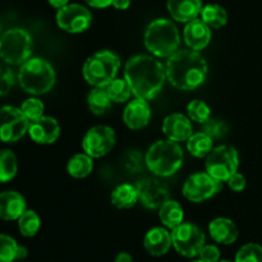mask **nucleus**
Here are the masks:
<instances>
[{
  "label": "nucleus",
  "mask_w": 262,
  "mask_h": 262,
  "mask_svg": "<svg viewBox=\"0 0 262 262\" xmlns=\"http://www.w3.org/2000/svg\"><path fill=\"white\" fill-rule=\"evenodd\" d=\"M166 79L171 86L183 91L197 89L206 81L209 66L204 56L192 49L178 50L165 64Z\"/></svg>",
  "instance_id": "nucleus-2"
},
{
  "label": "nucleus",
  "mask_w": 262,
  "mask_h": 262,
  "mask_svg": "<svg viewBox=\"0 0 262 262\" xmlns=\"http://www.w3.org/2000/svg\"><path fill=\"white\" fill-rule=\"evenodd\" d=\"M187 148H188L189 154L194 158H206L214 148V140L204 132L193 133L187 140Z\"/></svg>",
  "instance_id": "nucleus-27"
},
{
  "label": "nucleus",
  "mask_w": 262,
  "mask_h": 262,
  "mask_svg": "<svg viewBox=\"0 0 262 262\" xmlns=\"http://www.w3.org/2000/svg\"><path fill=\"white\" fill-rule=\"evenodd\" d=\"M55 71L42 58H30L20 66L18 82L31 95L48 94L55 84Z\"/></svg>",
  "instance_id": "nucleus-5"
},
{
  "label": "nucleus",
  "mask_w": 262,
  "mask_h": 262,
  "mask_svg": "<svg viewBox=\"0 0 262 262\" xmlns=\"http://www.w3.org/2000/svg\"><path fill=\"white\" fill-rule=\"evenodd\" d=\"M56 25L69 33H81L89 30L92 23V14L81 4H67L56 12Z\"/></svg>",
  "instance_id": "nucleus-13"
},
{
  "label": "nucleus",
  "mask_w": 262,
  "mask_h": 262,
  "mask_svg": "<svg viewBox=\"0 0 262 262\" xmlns=\"http://www.w3.org/2000/svg\"><path fill=\"white\" fill-rule=\"evenodd\" d=\"M219 262H232V261H228V260H223V261H219Z\"/></svg>",
  "instance_id": "nucleus-45"
},
{
  "label": "nucleus",
  "mask_w": 262,
  "mask_h": 262,
  "mask_svg": "<svg viewBox=\"0 0 262 262\" xmlns=\"http://www.w3.org/2000/svg\"><path fill=\"white\" fill-rule=\"evenodd\" d=\"M18 170L17 156L8 148L0 150V183L12 181Z\"/></svg>",
  "instance_id": "nucleus-29"
},
{
  "label": "nucleus",
  "mask_w": 262,
  "mask_h": 262,
  "mask_svg": "<svg viewBox=\"0 0 262 262\" xmlns=\"http://www.w3.org/2000/svg\"><path fill=\"white\" fill-rule=\"evenodd\" d=\"M28 255L27 248L23 247V246H18L17 248V255H15V260H25Z\"/></svg>",
  "instance_id": "nucleus-42"
},
{
  "label": "nucleus",
  "mask_w": 262,
  "mask_h": 262,
  "mask_svg": "<svg viewBox=\"0 0 262 262\" xmlns=\"http://www.w3.org/2000/svg\"><path fill=\"white\" fill-rule=\"evenodd\" d=\"M193 262H204V261H201V260H199V261H193Z\"/></svg>",
  "instance_id": "nucleus-47"
},
{
  "label": "nucleus",
  "mask_w": 262,
  "mask_h": 262,
  "mask_svg": "<svg viewBox=\"0 0 262 262\" xmlns=\"http://www.w3.org/2000/svg\"><path fill=\"white\" fill-rule=\"evenodd\" d=\"M151 118V109L147 100L136 97L125 106L123 112V120L125 125L133 130L142 129L148 124Z\"/></svg>",
  "instance_id": "nucleus-16"
},
{
  "label": "nucleus",
  "mask_w": 262,
  "mask_h": 262,
  "mask_svg": "<svg viewBox=\"0 0 262 262\" xmlns=\"http://www.w3.org/2000/svg\"><path fill=\"white\" fill-rule=\"evenodd\" d=\"M18 245L12 237L0 234V262H13L17 255Z\"/></svg>",
  "instance_id": "nucleus-36"
},
{
  "label": "nucleus",
  "mask_w": 262,
  "mask_h": 262,
  "mask_svg": "<svg viewBox=\"0 0 262 262\" xmlns=\"http://www.w3.org/2000/svg\"><path fill=\"white\" fill-rule=\"evenodd\" d=\"M40 227V216L33 210H26L18 219V229L23 237H35Z\"/></svg>",
  "instance_id": "nucleus-30"
},
{
  "label": "nucleus",
  "mask_w": 262,
  "mask_h": 262,
  "mask_svg": "<svg viewBox=\"0 0 262 262\" xmlns=\"http://www.w3.org/2000/svg\"><path fill=\"white\" fill-rule=\"evenodd\" d=\"M87 5L97 9H104V8L110 7L113 4V0H84Z\"/></svg>",
  "instance_id": "nucleus-40"
},
{
  "label": "nucleus",
  "mask_w": 262,
  "mask_h": 262,
  "mask_svg": "<svg viewBox=\"0 0 262 262\" xmlns=\"http://www.w3.org/2000/svg\"><path fill=\"white\" fill-rule=\"evenodd\" d=\"M26 200L15 191H5L0 193V219L18 220L26 211Z\"/></svg>",
  "instance_id": "nucleus-20"
},
{
  "label": "nucleus",
  "mask_w": 262,
  "mask_h": 262,
  "mask_svg": "<svg viewBox=\"0 0 262 262\" xmlns=\"http://www.w3.org/2000/svg\"><path fill=\"white\" fill-rule=\"evenodd\" d=\"M15 83V76L7 63H0V96H4Z\"/></svg>",
  "instance_id": "nucleus-37"
},
{
  "label": "nucleus",
  "mask_w": 262,
  "mask_h": 262,
  "mask_svg": "<svg viewBox=\"0 0 262 262\" xmlns=\"http://www.w3.org/2000/svg\"><path fill=\"white\" fill-rule=\"evenodd\" d=\"M234 262H262V247L257 243L242 246L235 255Z\"/></svg>",
  "instance_id": "nucleus-33"
},
{
  "label": "nucleus",
  "mask_w": 262,
  "mask_h": 262,
  "mask_svg": "<svg viewBox=\"0 0 262 262\" xmlns=\"http://www.w3.org/2000/svg\"><path fill=\"white\" fill-rule=\"evenodd\" d=\"M48 3L51 5V7L56 8V9H60V8L66 7L67 4H69V0H48Z\"/></svg>",
  "instance_id": "nucleus-44"
},
{
  "label": "nucleus",
  "mask_w": 262,
  "mask_h": 262,
  "mask_svg": "<svg viewBox=\"0 0 262 262\" xmlns=\"http://www.w3.org/2000/svg\"><path fill=\"white\" fill-rule=\"evenodd\" d=\"M145 46L158 58H169L177 53L181 45L178 28L171 20L159 18L147 26L143 36Z\"/></svg>",
  "instance_id": "nucleus-3"
},
{
  "label": "nucleus",
  "mask_w": 262,
  "mask_h": 262,
  "mask_svg": "<svg viewBox=\"0 0 262 262\" xmlns=\"http://www.w3.org/2000/svg\"><path fill=\"white\" fill-rule=\"evenodd\" d=\"M112 99L104 87H94L87 95V106L95 115H105L112 109Z\"/></svg>",
  "instance_id": "nucleus-25"
},
{
  "label": "nucleus",
  "mask_w": 262,
  "mask_h": 262,
  "mask_svg": "<svg viewBox=\"0 0 262 262\" xmlns=\"http://www.w3.org/2000/svg\"><path fill=\"white\" fill-rule=\"evenodd\" d=\"M222 188V182L212 178L209 173H194L187 178L182 193L188 201L201 204L214 197Z\"/></svg>",
  "instance_id": "nucleus-12"
},
{
  "label": "nucleus",
  "mask_w": 262,
  "mask_h": 262,
  "mask_svg": "<svg viewBox=\"0 0 262 262\" xmlns=\"http://www.w3.org/2000/svg\"><path fill=\"white\" fill-rule=\"evenodd\" d=\"M166 5L171 18L182 23L196 19L204 7L201 0H168Z\"/></svg>",
  "instance_id": "nucleus-21"
},
{
  "label": "nucleus",
  "mask_w": 262,
  "mask_h": 262,
  "mask_svg": "<svg viewBox=\"0 0 262 262\" xmlns=\"http://www.w3.org/2000/svg\"><path fill=\"white\" fill-rule=\"evenodd\" d=\"M187 113H188L189 119L200 123V124L205 123L211 117V110H210L209 105L202 101V100H192L187 105Z\"/></svg>",
  "instance_id": "nucleus-32"
},
{
  "label": "nucleus",
  "mask_w": 262,
  "mask_h": 262,
  "mask_svg": "<svg viewBox=\"0 0 262 262\" xmlns=\"http://www.w3.org/2000/svg\"><path fill=\"white\" fill-rule=\"evenodd\" d=\"M227 182H228V186H229V188L234 192H242L243 189L246 188V184H247L245 177H243L241 173H238V171L237 173L233 174V176L230 177Z\"/></svg>",
  "instance_id": "nucleus-39"
},
{
  "label": "nucleus",
  "mask_w": 262,
  "mask_h": 262,
  "mask_svg": "<svg viewBox=\"0 0 262 262\" xmlns=\"http://www.w3.org/2000/svg\"><path fill=\"white\" fill-rule=\"evenodd\" d=\"M107 95L113 102H125L129 100L130 95L133 94L132 89L125 81V78H115L112 83L105 87Z\"/></svg>",
  "instance_id": "nucleus-31"
},
{
  "label": "nucleus",
  "mask_w": 262,
  "mask_h": 262,
  "mask_svg": "<svg viewBox=\"0 0 262 262\" xmlns=\"http://www.w3.org/2000/svg\"><path fill=\"white\" fill-rule=\"evenodd\" d=\"M112 5L118 10H125L129 8L130 0H113Z\"/></svg>",
  "instance_id": "nucleus-41"
},
{
  "label": "nucleus",
  "mask_w": 262,
  "mask_h": 262,
  "mask_svg": "<svg viewBox=\"0 0 262 262\" xmlns=\"http://www.w3.org/2000/svg\"><path fill=\"white\" fill-rule=\"evenodd\" d=\"M184 42L189 49L194 51H201L206 48L211 40V28L202 19L191 20L187 23L183 31Z\"/></svg>",
  "instance_id": "nucleus-17"
},
{
  "label": "nucleus",
  "mask_w": 262,
  "mask_h": 262,
  "mask_svg": "<svg viewBox=\"0 0 262 262\" xmlns=\"http://www.w3.org/2000/svg\"><path fill=\"white\" fill-rule=\"evenodd\" d=\"M201 19L209 26L210 28H222L228 22V13L222 5L219 4H206L202 7Z\"/></svg>",
  "instance_id": "nucleus-28"
},
{
  "label": "nucleus",
  "mask_w": 262,
  "mask_h": 262,
  "mask_svg": "<svg viewBox=\"0 0 262 262\" xmlns=\"http://www.w3.org/2000/svg\"><path fill=\"white\" fill-rule=\"evenodd\" d=\"M200 260L204 262H219L220 261V251L216 246L207 245L202 247L199 253Z\"/></svg>",
  "instance_id": "nucleus-38"
},
{
  "label": "nucleus",
  "mask_w": 262,
  "mask_h": 262,
  "mask_svg": "<svg viewBox=\"0 0 262 262\" xmlns=\"http://www.w3.org/2000/svg\"><path fill=\"white\" fill-rule=\"evenodd\" d=\"M138 197L142 205L147 209H160L169 200V191L160 181L155 178H145L136 184Z\"/></svg>",
  "instance_id": "nucleus-14"
},
{
  "label": "nucleus",
  "mask_w": 262,
  "mask_h": 262,
  "mask_svg": "<svg viewBox=\"0 0 262 262\" xmlns=\"http://www.w3.org/2000/svg\"><path fill=\"white\" fill-rule=\"evenodd\" d=\"M239 166V155L233 146L214 147L206 156V171L219 182H227Z\"/></svg>",
  "instance_id": "nucleus-8"
},
{
  "label": "nucleus",
  "mask_w": 262,
  "mask_h": 262,
  "mask_svg": "<svg viewBox=\"0 0 262 262\" xmlns=\"http://www.w3.org/2000/svg\"><path fill=\"white\" fill-rule=\"evenodd\" d=\"M32 54V37L23 28H12L0 36V58L9 66H22Z\"/></svg>",
  "instance_id": "nucleus-7"
},
{
  "label": "nucleus",
  "mask_w": 262,
  "mask_h": 262,
  "mask_svg": "<svg viewBox=\"0 0 262 262\" xmlns=\"http://www.w3.org/2000/svg\"><path fill=\"white\" fill-rule=\"evenodd\" d=\"M114 262H133V258H132V256L129 255V253L120 252L119 255L115 257Z\"/></svg>",
  "instance_id": "nucleus-43"
},
{
  "label": "nucleus",
  "mask_w": 262,
  "mask_h": 262,
  "mask_svg": "<svg viewBox=\"0 0 262 262\" xmlns=\"http://www.w3.org/2000/svg\"><path fill=\"white\" fill-rule=\"evenodd\" d=\"M30 120L25 117L22 110L14 106L0 107V141L17 142L28 133Z\"/></svg>",
  "instance_id": "nucleus-11"
},
{
  "label": "nucleus",
  "mask_w": 262,
  "mask_h": 262,
  "mask_svg": "<svg viewBox=\"0 0 262 262\" xmlns=\"http://www.w3.org/2000/svg\"><path fill=\"white\" fill-rule=\"evenodd\" d=\"M117 143L114 129L109 125H95L90 128L82 140V148L92 159L107 155Z\"/></svg>",
  "instance_id": "nucleus-10"
},
{
  "label": "nucleus",
  "mask_w": 262,
  "mask_h": 262,
  "mask_svg": "<svg viewBox=\"0 0 262 262\" xmlns=\"http://www.w3.org/2000/svg\"><path fill=\"white\" fill-rule=\"evenodd\" d=\"M19 109L22 110L25 117L27 118L30 122H32V120H36L40 117H42L45 106H43V102L41 101V100L36 99V97H31V99L25 100V101L22 102Z\"/></svg>",
  "instance_id": "nucleus-35"
},
{
  "label": "nucleus",
  "mask_w": 262,
  "mask_h": 262,
  "mask_svg": "<svg viewBox=\"0 0 262 262\" xmlns=\"http://www.w3.org/2000/svg\"><path fill=\"white\" fill-rule=\"evenodd\" d=\"M140 201L137 187L132 184H120L112 192V204L117 209H130Z\"/></svg>",
  "instance_id": "nucleus-23"
},
{
  "label": "nucleus",
  "mask_w": 262,
  "mask_h": 262,
  "mask_svg": "<svg viewBox=\"0 0 262 262\" xmlns=\"http://www.w3.org/2000/svg\"><path fill=\"white\" fill-rule=\"evenodd\" d=\"M120 59L115 53L110 50H101L92 54L84 61L83 73L84 79L94 87H106L112 83L119 72Z\"/></svg>",
  "instance_id": "nucleus-6"
},
{
  "label": "nucleus",
  "mask_w": 262,
  "mask_h": 262,
  "mask_svg": "<svg viewBox=\"0 0 262 262\" xmlns=\"http://www.w3.org/2000/svg\"><path fill=\"white\" fill-rule=\"evenodd\" d=\"M28 135L33 142L40 145H51L60 136V125L55 118L42 115L38 119L30 122Z\"/></svg>",
  "instance_id": "nucleus-15"
},
{
  "label": "nucleus",
  "mask_w": 262,
  "mask_h": 262,
  "mask_svg": "<svg viewBox=\"0 0 262 262\" xmlns=\"http://www.w3.org/2000/svg\"><path fill=\"white\" fill-rule=\"evenodd\" d=\"M205 233L192 223H182L171 230L173 246L179 255L184 257H196L205 246Z\"/></svg>",
  "instance_id": "nucleus-9"
},
{
  "label": "nucleus",
  "mask_w": 262,
  "mask_h": 262,
  "mask_svg": "<svg viewBox=\"0 0 262 262\" xmlns=\"http://www.w3.org/2000/svg\"><path fill=\"white\" fill-rule=\"evenodd\" d=\"M143 246L151 256L160 257V256L166 255L173 246L171 233H169L165 228H152L146 233Z\"/></svg>",
  "instance_id": "nucleus-19"
},
{
  "label": "nucleus",
  "mask_w": 262,
  "mask_h": 262,
  "mask_svg": "<svg viewBox=\"0 0 262 262\" xmlns=\"http://www.w3.org/2000/svg\"><path fill=\"white\" fill-rule=\"evenodd\" d=\"M183 158V151L178 142L160 140L148 147L145 161L148 170L155 176L170 177L181 169Z\"/></svg>",
  "instance_id": "nucleus-4"
},
{
  "label": "nucleus",
  "mask_w": 262,
  "mask_h": 262,
  "mask_svg": "<svg viewBox=\"0 0 262 262\" xmlns=\"http://www.w3.org/2000/svg\"><path fill=\"white\" fill-rule=\"evenodd\" d=\"M159 217H160V222L163 223L164 227L173 230L174 228H177L179 224L183 223V207L179 205V202L168 200L159 209Z\"/></svg>",
  "instance_id": "nucleus-24"
},
{
  "label": "nucleus",
  "mask_w": 262,
  "mask_h": 262,
  "mask_svg": "<svg viewBox=\"0 0 262 262\" xmlns=\"http://www.w3.org/2000/svg\"><path fill=\"white\" fill-rule=\"evenodd\" d=\"M94 170V161L90 155L84 154H76L72 156L67 164V171L73 178H86Z\"/></svg>",
  "instance_id": "nucleus-26"
},
{
  "label": "nucleus",
  "mask_w": 262,
  "mask_h": 262,
  "mask_svg": "<svg viewBox=\"0 0 262 262\" xmlns=\"http://www.w3.org/2000/svg\"><path fill=\"white\" fill-rule=\"evenodd\" d=\"M209 232L212 239L220 245H232L238 238V228L227 217H216L209 224Z\"/></svg>",
  "instance_id": "nucleus-22"
},
{
  "label": "nucleus",
  "mask_w": 262,
  "mask_h": 262,
  "mask_svg": "<svg viewBox=\"0 0 262 262\" xmlns=\"http://www.w3.org/2000/svg\"><path fill=\"white\" fill-rule=\"evenodd\" d=\"M201 129V132L206 133L212 140H220L228 133V125L222 120L210 117L206 122L202 123Z\"/></svg>",
  "instance_id": "nucleus-34"
},
{
  "label": "nucleus",
  "mask_w": 262,
  "mask_h": 262,
  "mask_svg": "<svg viewBox=\"0 0 262 262\" xmlns=\"http://www.w3.org/2000/svg\"><path fill=\"white\" fill-rule=\"evenodd\" d=\"M124 78L138 99L152 100L163 90L166 79L165 66L151 55H135L125 63Z\"/></svg>",
  "instance_id": "nucleus-1"
},
{
  "label": "nucleus",
  "mask_w": 262,
  "mask_h": 262,
  "mask_svg": "<svg viewBox=\"0 0 262 262\" xmlns=\"http://www.w3.org/2000/svg\"><path fill=\"white\" fill-rule=\"evenodd\" d=\"M0 36H2V26H0Z\"/></svg>",
  "instance_id": "nucleus-46"
},
{
  "label": "nucleus",
  "mask_w": 262,
  "mask_h": 262,
  "mask_svg": "<svg viewBox=\"0 0 262 262\" xmlns=\"http://www.w3.org/2000/svg\"><path fill=\"white\" fill-rule=\"evenodd\" d=\"M163 132L168 140L174 142L187 141L193 135L191 119L179 113L168 115L163 122Z\"/></svg>",
  "instance_id": "nucleus-18"
}]
</instances>
